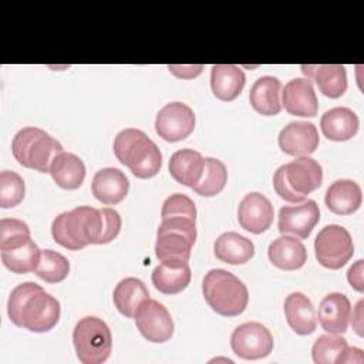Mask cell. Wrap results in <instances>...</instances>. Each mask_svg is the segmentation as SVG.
<instances>
[{"mask_svg": "<svg viewBox=\"0 0 364 364\" xmlns=\"http://www.w3.org/2000/svg\"><path fill=\"white\" fill-rule=\"evenodd\" d=\"M274 341L270 331L259 321H247L237 326L230 336L233 353L243 360H259L267 357Z\"/></svg>", "mask_w": 364, "mask_h": 364, "instance_id": "10", "label": "cell"}, {"mask_svg": "<svg viewBox=\"0 0 364 364\" xmlns=\"http://www.w3.org/2000/svg\"><path fill=\"white\" fill-rule=\"evenodd\" d=\"M280 149L290 156H309L318 148V132L313 122L291 121L279 132Z\"/></svg>", "mask_w": 364, "mask_h": 364, "instance_id": "14", "label": "cell"}, {"mask_svg": "<svg viewBox=\"0 0 364 364\" xmlns=\"http://www.w3.org/2000/svg\"><path fill=\"white\" fill-rule=\"evenodd\" d=\"M26 183L24 179L14 171L0 172V206L14 208L24 199Z\"/></svg>", "mask_w": 364, "mask_h": 364, "instance_id": "35", "label": "cell"}, {"mask_svg": "<svg viewBox=\"0 0 364 364\" xmlns=\"http://www.w3.org/2000/svg\"><path fill=\"white\" fill-rule=\"evenodd\" d=\"M358 117L357 114L346 107H336L326 111L321 115L320 127L323 135L336 142L348 141L358 132Z\"/></svg>", "mask_w": 364, "mask_h": 364, "instance_id": "22", "label": "cell"}, {"mask_svg": "<svg viewBox=\"0 0 364 364\" xmlns=\"http://www.w3.org/2000/svg\"><path fill=\"white\" fill-rule=\"evenodd\" d=\"M273 205L260 192L247 193L239 203L237 220L239 225L255 235L266 232L273 223Z\"/></svg>", "mask_w": 364, "mask_h": 364, "instance_id": "15", "label": "cell"}, {"mask_svg": "<svg viewBox=\"0 0 364 364\" xmlns=\"http://www.w3.org/2000/svg\"><path fill=\"white\" fill-rule=\"evenodd\" d=\"M53 181L63 189H78L85 178V165L80 156L71 152H60L50 165Z\"/></svg>", "mask_w": 364, "mask_h": 364, "instance_id": "28", "label": "cell"}, {"mask_svg": "<svg viewBox=\"0 0 364 364\" xmlns=\"http://www.w3.org/2000/svg\"><path fill=\"white\" fill-rule=\"evenodd\" d=\"M350 320H351V324H353V328L355 330V333L363 337L364 336V331H363V300H358V303L355 304V309L353 310V314L350 316Z\"/></svg>", "mask_w": 364, "mask_h": 364, "instance_id": "42", "label": "cell"}, {"mask_svg": "<svg viewBox=\"0 0 364 364\" xmlns=\"http://www.w3.org/2000/svg\"><path fill=\"white\" fill-rule=\"evenodd\" d=\"M213 252L223 263L245 264L255 256V245L236 232H225L215 240Z\"/></svg>", "mask_w": 364, "mask_h": 364, "instance_id": "29", "label": "cell"}, {"mask_svg": "<svg viewBox=\"0 0 364 364\" xmlns=\"http://www.w3.org/2000/svg\"><path fill=\"white\" fill-rule=\"evenodd\" d=\"M314 253L323 267L341 269L354 255L350 232L340 225L324 226L314 239Z\"/></svg>", "mask_w": 364, "mask_h": 364, "instance_id": "9", "label": "cell"}, {"mask_svg": "<svg viewBox=\"0 0 364 364\" xmlns=\"http://www.w3.org/2000/svg\"><path fill=\"white\" fill-rule=\"evenodd\" d=\"M336 363H364V354L361 348L346 347L344 351L337 357Z\"/></svg>", "mask_w": 364, "mask_h": 364, "instance_id": "41", "label": "cell"}, {"mask_svg": "<svg viewBox=\"0 0 364 364\" xmlns=\"http://www.w3.org/2000/svg\"><path fill=\"white\" fill-rule=\"evenodd\" d=\"M282 82L273 75L257 78L249 92L252 108L266 117L277 115L282 111Z\"/></svg>", "mask_w": 364, "mask_h": 364, "instance_id": "23", "label": "cell"}, {"mask_svg": "<svg viewBox=\"0 0 364 364\" xmlns=\"http://www.w3.org/2000/svg\"><path fill=\"white\" fill-rule=\"evenodd\" d=\"M171 216H186L196 219V206L193 200L183 193H172L168 196L162 203L161 218L165 219Z\"/></svg>", "mask_w": 364, "mask_h": 364, "instance_id": "37", "label": "cell"}, {"mask_svg": "<svg viewBox=\"0 0 364 364\" xmlns=\"http://www.w3.org/2000/svg\"><path fill=\"white\" fill-rule=\"evenodd\" d=\"M191 277L192 273L188 262H161V264L154 269L151 280L158 291L164 294H178L188 287Z\"/></svg>", "mask_w": 364, "mask_h": 364, "instance_id": "27", "label": "cell"}, {"mask_svg": "<svg viewBox=\"0 0 364 364\" xmlns=\"http://www.w3.org/2000/svg\"><path fill=\"white\" fill-rule=\"evenodd\" d=\"M320 220V209L316 200L307 199L299 205L282 206L279 210V232L307 239Z\"/></svg>", "mask_w": 364, "mask_h": 364, "instance_id": "13", "label": "cell"}, {"mask_svg": "<svg viewBox=\"0 0 364 364\" xmlns=\"http://www.w3.org/2000/svg\"><path fill=\"white\" fill-rule=\"evenodd\" d=\"M269 260L280 270H297L307 262L304 245L294 236L283 235L274 239L267 249Z\"/></svg>", "mask_w": 364, "mask_h": 364, "instance_id": "20", "label": "cell"}, {"mask_svg": "<svg viewBox=\"0 0 364 364\" xmlns=\"http://www.w3.org/2000/svg\"><path fill=\"white\" fill-rule=\"evenodd\" d=\"M202 293L209 307L223 317L242 314L249 303L247 287L225 269H212L205 274Z\"/></svg>", "mask_w": 364, "mask_h": 364, "instance_id": "5", "label": "cell"}, {"mask_svg": "<svg viewBox=\"0 0 364 364\" xmlns=\"http://www.w3.org/2000/svg\"><path fill=\"white\" fill-rule=\"evenodd\" d=\"M347 346V340L338 334H323L314 341L311 347L313 361L316 364L336 363L337 357L344 351Z\"/></svg>", "mask_w": 364, "mask_h": 364, "instance_id": "34", "label": "cell"}, {"mask_svg": "<svg viewBox=\"0 0 364 364\" xmlns=\"http://www.w3.org/2000/svg\"><path fill=\"white\" fill-rule=\"evenodd\" d=\"M134 318L139 333L151 343H165L173 336L171 313L162 303L154 299H146L139 306Z\"/></svg>", "mask_w": 364, "mask_h": 364, "instance_id": "12", "label": "cell"}, {"mask_svg": "<svg viewBox=\"0 0 364 364\" xmlns=\"http://www.w3.org/2000/svg\"><path fill=\"white\" fill-rule=\"evenodd\" d=\"M301 73L317 84L320 92L328 98H338L347 90V73L341 64H303Z\"/></svg>", "mask_w": 364, "mask_h": 364, "instance_id": "17", "label": "cell"}, {"mask_svg": "<svg viewBox=\"0 0 364 364\" xmlns=\"http://www.w3.org/2000/svg\"><path fill=\"white\" fill-rule=\"evenodd\" d=\"M129 191V181L117 168H102L95 172L91 182V192L104 205H117L125 199Z\"/></svg>", "mask_w": 364, "mask_h": 364, "instance_id": "18", "label": "cell"}, {"mask_svg": "<svg viewBox=\"0 0 364 364\" xmlns=\"http://www.w3.org/2000/svg\"><path fill=\"white\" fill-rule=\"evenodd\" d=\"M34 273L46 283H60L70 273V262L61 253L46 249L41 250V259Z\"/></svg>", "mask_w": 364, "mask_h": 364, "instance_id": "33", "label": "cell"}, {"mask_svg": "<svg viewBox=\"0 0 364 364\" xmlns=\"http://www.w3.org/2000/svg\"><path fill=\"white\" fill-rule=\"evenodd\" d=\"M196 242V219L171 216L161 220L156 230L155 255L161 262L183 263L191 257Z\"/></svg>", "mask_w": 364, "mask_h": 364, "instance_id": "7", "label": "cell"}, {"mask_svg": "<svg viewBox=\"0 0 364 364\" xmlns=\"http://www.w3.org/2000/svg\"><path fill=\"white\" fill-rule=\"evenodd\" d=\"M41 259V250L34 243L33 239H28L27 242L7 249L1 250V262L3 264L13 273L24 274L34 272L40 263Z\"/></svg>", "mask_w": 364, "mask_h": 364, "instance_id": "31", "label": "cell"}, {"mask_svg": "<svg viewBox=\"0 0 364 364\" xmlns=\"http://www.w3.org/2000/svg\"><path fill=\"white\" fill-rule=\"evenodd\" d=\"M195 129V114L183 102L173 101L162 107L155 118V131L166 142L188 138Z\"/></svg>", "mask_w": 364, "mask_h": 364, "instance_id": "11", "label": "cell"}, {"mask_svg": "<svg viewBox=\"0 0 364 364\" xmlns=\"http://www.w3.org/2000/svg\"><path fill=\"white\" fill-rule=\"evenodd\" d=\"M351 316V303L343 293H328L318 306V323L324 331L343 334L347 331Z\"/></svg>", "mask_w": 364, "mask_h": 364, "instance_id": "19", "label": "cell"}, {"mask_svg": "<svg viewBox=\"0 0 364 364\" xmlns=\"http://www.w3.org/2000/svg\"><path fill=\"white\" fill-rule=\"evenodd\" d=\"M102 216L100 209L77 206L60 213L51 225L53 239L68 250H80L88 245H100Z\"/></svg>", "mask_w": 364, "mask_h": 364, "instance_id": "2", "label": "cell"}, {"mask_svg": "<svg viewBox=\"0 0 364 364\" xmlns=\"http://www.w3.org/2000/svg\"><path fill=\"white\" fill-rule=\"evenodd\" d=\"M246 82L245 73L233 64H215L210 70V88L220 101L236 100Z\"/></svg>", "mask_w": 364, "mask_h": 364, "instance_id": "24", "label": "cell"}, {"mask_svg": "<svg viewBox=\"0 0 364 364\" xmlns=\"http://www.w3.org/2000/svg\"><path fill=\"white\" fill-rule=\"evenodd\" d=\"M324 202L336 215H351L361 206V188L351 179H338L328 186Z\"/></svg>", "mask_w": 364, "mask_h": 364, "instance_id": "25", "label": "cell"}, {"mask_svg": "<svg viewBox=\"0 0 364 364\" xmlns=\"http://www.w3.org/2000/svg\"><path fill=\"white\" fill-rule=\"evenodd\" d=\"M347 279L351 287L360 293L364 291V283H363V260H357L347 272Z\"/></svg>", "mask_w": 364, "mask_h": 364, "instance_id": "40", "label": "cell"}, {"mask_svg": "<svg viewBox=\"0 0 364 364\" xmlns=\"http://www.w3.org/2000/svg\"><path fill=\"white\" fill-rule=\"evenodd\" d=\"M73 344L82 364H101L112 350V336L107 323L98 317H82L73 330Z\"/></svg>", "mask_w": 364, "mask_h": 364, "instance_id": "8", "label": "cell"}, {"mask_svg": "<svg viewBox=\"0 0 364 364\" xmlns=\"http://www.w3.org/2000/svg\"><path fill=\"white\" fill-rule=\"evenodd\" d=\"M100 212L102 216V230H101L100 245H105L118 236L122 220L119 213L112 208H102L100 209Z\"/></svg>", "mask_w": 364, "mask_h": 364, "instance_id": "38", "label": "cell"}, {"mask_svg": "<svg viewBox=\"0 0 364 364\" xmlns=\"http://www.w3.org/2000/svg\"><path fill=\"white\" fill-rule=\"evenodd\" d=\"M284 316L290 328L300 336L311 334L317 327L314 306L311 300L300 291H293L286 297Z\"/></svg>", "mask_w": 364, "mask_h": 364, "instance_id": "21", "label": "cell"}, {"mask_svg": "<svg viewBox=\"0 0 364 364\" xmlns=\"http://www.w3.org/2000/svg\"><path fill=\"white\" fill-rule=\"evenodd\" d=\"M168 70L178 78H182V80H191V78H195L198 77L202 70H203V65L202 64H188V65H179V64H169L168 65Z\"/></svg>", "mask_w": 364, "mask_h": 364, "instance_id": "39", "label": "cell"}, {"mask_svg": "<svg viewBox=\"0 0 364 364\" xmlns=\"http://www.w3.org/2000/svg\"><path fill=\"white\" fill-rule=\"evenodd\" d=\"M60 313L58 300L33 282L17 284L7 300L10 321L33 333L50 331L58 323Z\"/></svg>", "mask_w": 364, "mask_h": 364, "instance_id": "1", "label": "cell"}, {"mask_svg": "<svg viewBox=\"0 0 364 364\" xmlns=\"http://www.w3.org/2000/svg\"><path fill=\"white\" fill-rule=\"evenodd\" d=\"M321 181V165L310 156H299L280 165L273 175L276 193L290 203L304 202L309 193L320 188Z\"/></svg>", "mask_w": 364, "mask_h": 364, "instance_id": "4", "label": "cell"}, {"mask_svg": "<svg viewBox=\"0 0 364 364\" xmlns=\"http://www.w3.org/2000/svg\"><path fill=\"white\" fill-rule=\"evenodd\" d=\"M30 237V228L26 222L14 218H3L0 220V250L16 247Z\"/></svg>", "mask_w": 364, "mask_h": 364, "instance_id": "36", "label": "cell"}, {"mask_svg": "<svg viewBox=\"0 0 364 364\" xmlns=\"http://www.w3.org/2000/svg\"><path fill=\"white\" fill-rule=\"evenodd\" d=\"M282 107L297 117H314L318 101L314 87L309 78H293L282 90Z\"/></svg>", "mask_w": 364, "mask_h": 364, "instance_id": "16", "label": "cell"}, {"mask_svg": "<svg viewBox=\"0 0 364 364\" xmlns=\"http://www.w3.org/2000/svg\"><path fill=\"white\" fill-rule=\"evenodd\" d=\"M149 299V293L142 280L136 277L122 279L114 289L112 300L118 311L128 317L134 318L139 306Z\"/></svg>", "mask_w": 364, "mask_h": 364, "instance_id": "30", "label": "cell"}, {"mask_svg": "<svg viewBox=\"0 0 364 364\" xmlns=\"http://www.w3.org/2000/svg\"><path fill=\"white\" fill-rule=\"evenodd\" d=\"M114 154L139 179L155 176L162 166V154L158 145L136 128H125L117 134Z\"/></svg>", "mask_w": 364, "mask_h": 364, "instance_id": "3", "label": "cell"}, {"mask_svg": "<svg viewBox=\"0 0 364 364\" xmlns=\"http://www.w3.org/2000/svg\"><path fill=\"white\" fill-rule=\"evenodd\" d=\"M63 151L57 139L37 127L21 128L11 141L14 159L24 168L38 172H50L53 159Z\"/></svg>", "mask_w": 364, "mask_h": 364, "instance_id": "6", "label": "cell"}, {"mask_svg": "<svg viewBox=\"0 0 364 364\" xmlns=\"http://www.w3.org/2000/svg\"><path fill=\"white\" fill-rule=\"evenodd\" d=\"M228 182V169L216 158H205V169L200 181L192 188L200 196H215L220 193Z\"/></svg>", "mask_w": 364, "mask_h": 364, "instance_id": "32", "label": "cell"}, {"mask_svg": "<svg viewBox=\"0 0 364 364\" xmlns=\"http://www.w3.org/2000/svg\"><path fill=\"white\" fill-rule=\"evenodd\" d=\"M205 169V158L195 149H179L169 159L171 176L189 188H193L202 178Z\"/></svg>", "mask_w": 364, "mask_h": 364, "instance_id": "26", "label": "cell"}]
</instances>
